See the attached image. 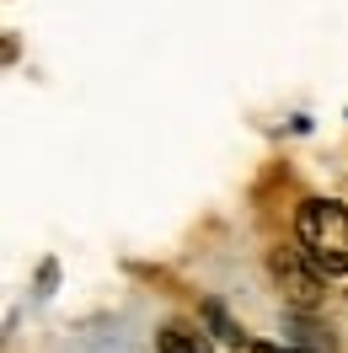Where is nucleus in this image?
Wrapping results in <instances>:
<instances>
[{"instance_id": "nucleus-1", "label": "nucleus", "mask_w": 348, "mask_h": 353, "mask_svg": "<svg viewBox=\"0 0 348 353\" xmlns=\"http://www.w3.org/2000/svg\"><path fill=\"white\" fill-rule=\"evenodd\" d=\"M295 236L300 252L316 263L322 279H343L348 273V209L332 199H305L295 209Z\"/></svg>"}, {"instance_id": "nucleus-2", "label": "nucleus", "mask_w": 348, "mask_h": 353, "mask_svg": "<svg viewBox=\"0 0 348 353\" xmlns=\"http://www.w3.org/2000/svg\"><path fill=\"white\" fill-rule=\"evenodd\" d=\"M268 273H273V284H279L300 310L316 305V284H322V273H316V263H311L305 252H300V257H295V252H273V257H268Z\"/></svg>"}, {"instance_id": "nucleus-3", "label": "nucleus", "mask_w": 348, "mask_h": 353, "mask_svg": "<svg viewBox=\"0 0 348 353\" xmlns=\"http://www.w3.org/2000/svg\"><path fill=\"white\" fill-rule=\"evenodd\" d=\"M155 348H161V353H209V337H204V327H188V321H172V327H161V337H155Z\"/></svg>"}, {"instance_id": "nucleus-4", "label": "nucleus", "mask_w": 348, "mask_h": 353, "mask_svg": "<svg viewBox=\"0 0 348 353\" xmlns=\"http://www.w3.org/2000/svg\"><path fill=\"white\" fill-rule=\"evenodd\" d=\"M231 353H284V348H279V343H268V337H241Z\"/></svg>"}]
</instances>
